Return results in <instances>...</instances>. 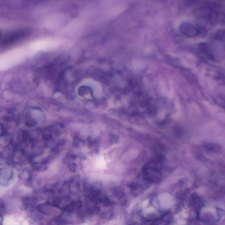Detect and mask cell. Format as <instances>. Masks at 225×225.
<instances>
[{"label": "cell", "mask_w": 225, "mask_h": 225, "mask_svg": "<svg viewBox=\"0 0 225 225\" xmlns=\"http://www.w3.org/2000/svg\"><path fill=\"white\" fill-rule=\"evenodd\" d=\"M199 27H197L190 24H184L180 29L183 34L187 36H194L197 35L200 32Z\"/></svg>", "instance_id": "obj_2"}, {"label": "cell", "mask_w": 225, "mask_h": 225, "mask_svg": "<svg viewBox=\"0 0 225 225\" xmlns=\"http://www.w3.org/2000/svg\"><path fill=\"white\" fill-rule=\"evenodd\" d=\"M1 31H0V38H1Z\"/></svg>", "instance_id": "obj_5"}, {"label": "cell", "mask_w": 225, "mask_h": 225, "mask_svg": "<svg viewBox=\"0 0 225 225\" xmlns=\"http://www.w3.org/2000/svg\"><path fill=\"white\" fill-rule=\"evenodd\" d=\"M137 153L135 151H130L128 153H126L123 156L122 159L125 161H130V160L133 159L134 157H136V154Z\"/></svg>", "instance_id": "obj_3"}, {"label": "cell", "mask_w": 225, "mask_h": 225, "mask_svg": "<svg viewBox=\"0 0 225 225\" xmlns=\"http://www.w3.org/2000/svg\"><path fill=\"white\" fill-rule=\"evenodd\" d=\"M105 162L103 159L99 158L96 161V165L98 168H103L105 166Z\"/></svg>", "instance_id": "obj_4"}, {"label": "cell", "mask_w": 225, "mask_h": 225, "mask_svg": "<svg viewBox=\"0 0 225 225\" xmlns=\"http://www.w3.org/2000/svg\"><path fill=\"white\" fill-rule=\"evenodd\" d=\"M3 225H29V222L21 217L12 215L4 218Z\"/></svg>", "instance_id": "obj_1"}]
</instances>
